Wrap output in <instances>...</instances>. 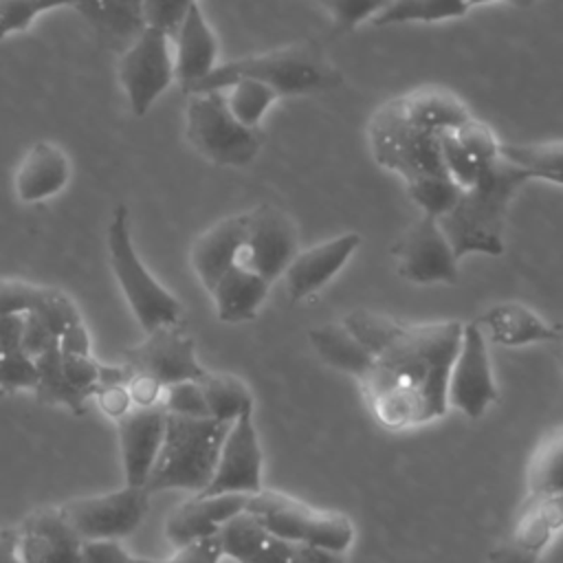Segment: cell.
<instances>
[{
    "label": "cell",
    "mask_w": 563,
    "mask_h": 563,
    "mask_svg": "<svg viewBox=\"0 0 563 563\" xmlns=\"http://www.w3.org/2000/svg\"><path fill=\"white\" fill-rule=\"evenodd\" d=\"M255 409L238 416L224 435L220 446L218 464L211 482L205 490L196 495H220V493H242L255 495L262 490V446L255 429Z\"/></svg>",
    "instance_id": "16"
},
{
    "label": "cell",
    "mask_w": 563,
    "mask_h": 563,
    "mask_svg": "<svg viewBox=\"0 0 563 563\" xmlns=\"http://www.w3.org/2000/svg\"><path fill=\"white\" fill-rule=\"evenodd\" d=\"M400 106L405 117L427 132L455 130L471 117L466 103L440 86H420L409 90L407 95H400Z\"/></svg>",
    "instance_id": "27"
},
{
    "label": "cell",
    "mask_w": 563,
    "mask_h": 563,
    "mask_svg": "<svg viewBox=\"0 0 563 563\" xmlns=\"http://www.w3.org/2000/svg\"><path fill=\"white\" fill-rule=\"evenodd\" d=\"M101 35L128 46L147 24L143 0H79L75 7Z\"/></svg>",
    "instance_id": "29"
},
{
    "label": "cell",
    "mask_w": 563,
    "mask_h": 563,
    "mask_svg": "<svg viewBox=\"0 0 563 563\" xmlns=\"http://www.w3.org/2000/svg\"><path fill=\"white\" fill-rule=\"evenodd\" d=\"M24 314H0V354L22 350Z\"/></svg>",
    "instance_id": "52"
},
{
    "label": "cell",
    "mask_w": 563,
    "mask_h": 563,
    "mask_svg": "<svg viewBox=\"0 0 563 563\" xmlns=\"http://www.w3.org/2000/svg\"><path fill=\"white\" fill-rule=\"evenodd\" d=\"M446 398L449 407L473 420L482 418L499 398L488 356V339L477 321L462 328L460 345L449 372Z\"/></svg>",
    "instance_id": "11"
},
{
    "label": "cell",
    "mask_w": 563,
    "mask_h": 563,
    "mask_svg": "<svg viewBox=\"0 0 563 563\" xmlns=\"http://www.w3.org/2000/svg\"><path fill=\"white\" fill-rule=\"evenodd\" d=\"M466 0H389V4L372 20L376 26L402 22H438L460 18L468 11Z\"/></svg>",
    "instance_id": "33"
},
{
    "label": "cell",
    "mask_w": 563,
    "mask_h": 563,
    "mask_svg": "<svg viewBox=\"0 0 563 563\" xmlns=\"http://www.w3.org/2000/svg\"><path fill=\"white\" fill-rule=\"evenodd\" d=\"M530 180H537L530 169L506 161L501 154L479 167L475 183L466 187L457 205L438 220L457 260L471 253H504V227L510 202Z\"/></svg>",
    "instance_id": "2"
},
{
    "label": "cell",
    "mask_w": 563,
    "mask_h": 563,
    "mask_svg": "<svg viewBox=\"0 0 563 563\" xmlns=\"http://www.w3.org/2000/svg\"><path fill=\"white\" fill-rule=\"evenodd\" d=\"M117 75L132 114L145 117L156 99L176 81L172 35L147 24L123 48Z\"/></svg>",
    "instance_id": "9"
},
{
    "label": "cell",
    "mask_w": 563,
    "mask_h": 563,
    "mask_svg": "<svg viewBox=\"0 0 563 563\" xmlns=\"http://www.w3.org/2000/svg\"><path fill=\"white\" fill-rule=\"evenodd\" d=\"M528 493L563 497V431L552 433L534 451L528 468Z\"/></svg>",
    "instance_id": "36"
},
{
    "label": "cell",
    "mask_w": 563,
    "mask_h": 563,
    "mask_svg": "<svg viewBox=\"0 0 563 563\" xmlns=\"http://www.w3.org/2000/svg\"><path fill=\"white\" fill-rule=\"evenodd\" d=\"M37 385V367L35 358L24 350H15L9 354H0V389L18 391V389H35Z\"/></svg>",
    "instance_id": "44"
},
{
    "label": "cell",
    "mask_w": 563,
    "mask_h": 563,
    "mask_svg": "<svg viewBox=\"0 0 563 563\" xmlns=\"http://www.w3.org/2000/svg\"><path fill=\"white\" fill-rule=\"evenodd\" d=\"M57 334L35 314V312H26L24 314V330H22V350L26 354H31L33 358L40 356L42 352H46L48 347L57 345Z\"/></svg>",
    "instance_id": "49"
},
{
    "label": "cell",
    "mask_w": 563,
    "mask_h": 563,
    "mask_svg": "<svg viewBox=\"0 0 563 563\" xmlns=\"http://www.w3.org/2000/svg\"><path fill=\"white\" fill-rule=\"evenodd\" d=\"M563 530V497L528 493L521 501L508 539L523 552L539 556Z\"/></svg>",
    "instance_id": "26"
},
{
    "label": "cell",
    "mask_w": 563,
    "mask_h": 563,
    "mask_svg": "<svg viewBox=\"0 0 563 563\" xmlns=\"http://www.w3.org/2000/svg\"><path fill=\"white\" fill-rule=\"evenodd\" d=\"M246 213V240L238 264L260 273L273 284L299 253L297 227L288 213L273 205H257Z\"/></svg>",
    "instance_id": "14"
},
{
    "label": "cell",
    "mask_w": 563,
    "mask_h": 563,
    "mask_svg": "<svg viewBox=\"0 0 563 563\" xmlns=\"http://www.w3.org/2000/svg\"><path fill=\"white\" fill-rule=\"evenodd\" d=\"M185 136L200 156L222 167L251 165L264 145V132L240 123L231 114L222 90L189 95Z\"/></svg>",
    "instance_id": "6"
},
{
    "label": "cell",
    "mask_w": 563,
    "mask_h": 563,
    "mask_svg": "<svg viewBox=\"0 0 563 563\" xmlns=\"http://www.w3.org/2000/svg\"><path fill=\"white\" fill-rule=\"evenodd\" d=\"M224 556L220 537H205L194 543H187L183 548H174V554L167 559H143L134 556V563H220Z\"/></svg>",
    "instance_id": "45"
},
{
    "label": "cell",
    "mask_w": 563,
    "mask_h": 563,
    "mask_svg": "<svg viewBox=\"0 0 563 563\" xmlns=\"http://www.w3.org/2000/svg\"><path fill=\"white\" fill-rule=\"evenodd\" d=\"M95 398L99 402V409L119 420L121 416H125L134 405H132V398L128 394V387L125 385H101L97 391H95Z\"/></svg>",
    "instance_id": "51"
},
{
    "label": "cell",
    "mask_w": 563,
    "mask_h": 563,
    "mask_svg": "<svg viewBox=\"0 0 563 563\" xmlns=\"http://www.w3.org/2000/svg\"><path fill=\"white\" fill-rule=\"evenodd\" d=\"M438 145H440V156L444 163L446 174L462 187H471L479 174V163L462 147L453 130H442L438 132Z\"/></svg>",
    "instance_id": "40"
},
{
    "label": "cell",
    "mask_w": 563,
    "mask_h": 563,
    "mask_svg": "<svg viewBox=\"0 0 563 563\" xmlns=\"http://www.w3.org/2000/svg\"><path fill=\"white\" fill-rule=\"evenodd\" d=\"M222 92L231 114L249 128H260L264 114L277 99V92L271 86L249 77L235 79L233 84L222 88Z\"/></svg>",
    "instance_id": "34"
},
{
    "label": "cell",
    "mask_w": 563,
    "mask_h": 563,
    "mask_svg": "<svg viewBox=\"0 0 563 563\" xmlns=\"http://www.w3.org/2000/svg\"><path fill=\"white\" fill-rule=\"evenodd\" d=\"M62 363L70 385L86 398L95 396V391L99 389L101 363H97L90 354H62Z\"/></svg>",
    "instance_id": "46"
},
{
    "label": "cell",
    "mask_w": 563,
    "mask_h": 563,
    "mask_svg": "<svg viewBox=\"0 0 563 563\" xmlns=\"http://www.w3.org/2000/svg\"><path fill=\"white\" fill-rule=\"evenodd\" d=\"M464 323H407L400 336L383 350L361 389L374 418L387 429H411L449 411V372Z\"/></svg>",
    "instance_id": "1"
},
{
    "label": "cell",
    "mask_w": 563,
    "mask_h": 563,
    "mask_svg": "<svg viewBox=\"0 0 563 563\" xmlns=\"http://www.w3.org/2000/svg\"><path fill=\"white\" fill-rule=\"evenodd\" d=\"M488 563H539V556L523 552L510 539H506L488 554Z\"/></svg>",
    "instance_id": "54"
},
{
    "label": "cell",
    "mask_w": 563,
    "mask_h": 563,
    "mask_svg": "<svg viewBox=\"0 0 563 563\" xmlns=\"http://www.w3.org/2000/svg\"><path fill=\"white\" fill-rule=\"evenodd\" d=\"M108 260L128 306L147 334L161 325L176 323L183 317V303L145 268L141 262L130 231V211L117 205L106 229Z\"/></svg>",
    "instance_id": "5"
},
{
    "label": "cell",
    "mask_w": 563,
    "mask_h": 563,
    "mask_svg": "<svg viewBox=\"0 0 563 563\" xmlns=\"http://www.w3.org/2000/svg\"><path fill=\"white\" fill-rule=\"evenodd\" d=\"M407 185L409 198L416 202V207L431 218L446 216L460 200L462 187L449 176V174H431L413 178Z\"/></svg>",
    "instance_id": "37"
},
{
    "label": "cell",
    "mask_w": 563,
    "mask_h": 563,
    "mask_svg": "<svg viewBox=\"0 0 563 563\" xmlns=\"http://www.w3.org/2000/svg\"><path fill=\"white\" fill-rule=\"evenodd\" d=\"M242 77L257 79L271 86L277 92V97L321 92L334 88L341 81V77L328 64L317 44L299 42L266 53L231 59L227 64H218L187 95L222 90Z\"/></svg>",
    "instance_id": "4"
},
{
    "label": "cell",
    "mask_w": 563,
    "mask_h": 563,
    "mask_svg": "<svg viewBox=\"0 0 563 563\" xmlns=\"http://www.w3.org/2000/svg\"><path fill=\"white\" fill-rule=\"evenodd\" d=\"M125 387H128V394H130L134 407H154V405H161L163 385H161L156 378H152L150 374H143V372L132 369V374H130Z\"/></svg>",
    "instance_id": "50"
},
{
    "label": "cell",
    "mask_w": 563,
    "mask_h": 563,
    "mask_svg": "<svg viewBox=\"0 0 563 563\" xmlns=\"http://www.w3.org/2000/svg\"><path fill=\"white\" fill-rule=\"evenodd\" d=\"M0 563H22L18 548V530L0 528Z\"/></svg>",
    "instance_id": "55"
},
{
    "label": "cell",
    "mask_w": 563,
    "mask_h": 563,
    "mask_svg": "<svg viewBox=\"0 0 563 563\" xmlns=\"http://www.w3.org/2000/svg\"><path fill=\"white\" fill-rule=\"evenodd\" d=\"M161 407L167 413H176V416H194V418L209 416L207 400L198 380H180L163 387Z\"/></svg>",
    "instance_id": "42"
},
{
    "label": "cell",
    "mask_w": 563,
    "mask_h": 563,
    "mask_svg": "<svg viewBox=\"0 0 563 563\" xmlns=\"http://www.w3.org/2000/svg\"><path fill=\"white\" fill-rule=\"evenodd\" d=\"M81 541L57 506L26 515L18 528L22 563H79Z\"/></svg>",
    "instance_id": "20"
},
{
    "label": "cell",
    "mask_w": 563,
    "mask_h": 563,
    "mask_svg": "<svg viewBox=\"0 0 563 563\" xmlns=\"http://www.w3.org/2000/svg\"><path fill=\"white\" fill-rule=\"evenodd\" d=\"M73 167L66 152L53 141L33 143L13 174V191L18 200L35 205L57 196L70 180Z\"/></svg>",
    "instance_id": "23"
},
{
    "label": "cell",
    "mask_w": 563,
    "mask_h": 563,
    "mask_svg": "<svg viewBox=\"0 0 563 563\" xmlns=\"http://www.w3.org/2000/svg\"><path fill=\"white\" fill-rule=\"evenodd\" d=\"M224 556L238 563H345L343 554L284 539L249 512L233 517L218 532Z\"/></svg>",
    "instance_id": "13"
},
{
    "label": "cell",
    "mask_w": 563,
    "mask_h": 563,
    "mask_svg": "<svg viewBox=\"0 0 563 563\" xmlns=\"http://www.w3.org/2000/svg\"><path fill=\"white\" fill-rule=\"evenodd\" d=\"M486 2H495V0H468V7H477V4H486Z\"/></svg>",
    "instance_id": "57"
},
{
    "label": "cell",
    "mask_w": 563,
    "mask_h": 563,
    "mask_svg": "<svg viewBox=\"0 0 563 563\" xmlns=\"http://www.w3.org/2000/svg\"><path fill=\"white\" fill-rule=\"evenodd\" d=\"M308 341L325 365L343 374H350L358 380L374 365V354L367 347H363L343 323L314 325L308 332Z\"/></svg>",
    "instance_id": "28"
},
{
    "label": "cell",
    "mask_w": 563,
    "mask_h": 563,
    "mask_svg": "<svg viewBox=\"0 0 563 563\" xmlns=\"http://www.w3.org/2000/svg\"><path fill=\"white\" fill-rule=\"evenodd\" d=\"M477 325L484 336L504 347H521L530 343H563V323H548L534 310L517 301L490 306L479 314Z\"/></svg>",
    "instance_id": "24"
},
{
    "label": "cell",
    "mask_w": 563,
    "mask_h": 563,
    "mask_svg": "<svg viewBox=\"0 0 563 563\" xmlns=\"http://www.w3.org/2000/svg\"><path fill=\"white\" fill-rule=\"evenodd\" d=\"M246 512L284 539L328 552L345 554L354 541V526L343 512L314 508L282 490H257L249 497Z\"/></svg>",
    "instance_id": "7"
},
{
    "label": "cell",
    "mask_w": 563,
    "mask_h": 563,
    "mask_svg": "<svg viewBox=\"0 0 563 563\" xmlns=\"http://www.w3.org/2000/svg\"><path fill=\"white\" fill-rule=\"evenodd\" d=\"M396 271L413 284H455L457 255L438 218L420 213L391 246Z\"/></svg>",
    "instance_id": "12"
},
{
    "label": "cell",
    "mask_w": 563,
    "mask_h": 563,
    "mask_svg": "<svg viewBox=\"0 0 563 563\" xmlns=\"http://www.w3.org/2000/svg\"><path fill=\"white\" fill-rule=\"evenodd\" d=\"M249 213H233L218 220L191 244V268L200 284L211 290L216 282L238 264L244 240H246Z\"/></svg>",
    "instance_id": "22"
},
{
    "label": "cell",
    "mask_w": 563,
    "mask_h": 563,
    "mask_svg": "<svg viewBox=\"0 0 563 563\" xmlns=\"http://www.w3.org/2000/svg\"><path fill=\"white\" fill-rule=\"evenodd\" d=\"M59 352L62 354H90V336L84 325V321L70 323L62 334H59Z\"/></svg>",
    "instance_id": "53"
},
{
    "label": "cell",
    "mask_w": 563,
    "mask_h": 563,
    "mask_svg": "<svg viewBox=\"0 0 563 563\" xmlns=\"http://www.w3.org/2000/svg\"><path fill=\"white\" fill-rule=\"evenodd\" d=\"M499 154L530 169L537 180H548L563 185V141H543V143H504Z\"/></svg>",
    "instance_id": "32"
},
{
    "label": "cell",
    "mask_w": 563,
    "mask_h": 563,
    "mask_svg": "<svg viewBox=\"0 0 563 563\" xmlns=\"http://www.w3.org/2000/svg\"><path fill=\"white\" fill-rule=\"evenodd\" d=\"M512 4H517V7H530V4H534V2H539V0H510Z\"/></svg>",
    "instance_id": "56"
},
{
    "label": "cell",
    "mask_w": 563,
    "mask_h": 563,
    "mask_svg": "<svg viewBox=\"0 0 563 563\" xmlns=\"http://www.w3.org/2000/svg\"><path fill=\"white\" fill-rule=\"evenodd\" d=\"M51 286L24 279H0V314H26L42 308Z\"/></svg>",
    "instance_id": "39"
},
{
    "label": "cell",
    "mask_w": 563,
    "mask_h": 563,
    "mask_svg": "<svg viewBox=\"0 0 563 563\" xmlns=\"http://www.w3.org/2000/svg\"><path fill=\"white\" fill-rule=\"evenodd\" d=\"M271 282L260 273L235 264L231 266L209 290L216 317L222 323H244L257 317L262 303L268 297Z\"/></svg>",
    "instance_id": "25"
},
{
    "label": "cell",
    "mask_w": 563,
    "mask_h": 563,
    "mask_svg": "<svg viewBox=\"0 0 563 563\" xmlns=\"http://www.w3.org/2000/svg\"><path fill=\"white\" fill-rule=\"evenodd\" d=\"M341 323L356 336V341L363 347H367L374 354V358L383 350H387L400 336V332L407 325L396 317L374 312V310H365V308L347 312Z\"/></svg>",
    "instance_id": "35"
},
{
    "label": "cell",
    "mask_w": 563,
    "mask_h": 563,
    "mask_svg": "<svg viewBox=\"0 0 563 563\" xmlns=\"http://www.w3.org/2000/svg\"><path fill=\"white\" fill-rule=\"evenodd\" d=\"M165 420L167 411L161 405L132 407L117 420L125 484L145 486L165 435Z\"/></svg>",
    "instance_id": "17"
},
{
    "label": "cell",
    "mask_w": 563,
    "mask_h": 563,
    "mask_svg": "<svg viewBox=\"0 0 563 563\" xmlns=\"http://www.w3.org/2000/svg\"><path fill=\"white\" fill-rule=\"evenodd\" d=\"M150 490L125 484L112 493L75 497L57 506L81 539H123L145 519Z\"/></svg>",
    "instance_id": "10"
},
{
    "label": "cell",
    "mask_w": 563,
    "mask_h": 563,
    "mask_svg": "<svg viewBox=\"0 0 563 563\" xmlns=\"http://www.w3.org/2000/svg\"><path fill=\"white\" fill-rule=\"evenodd\" d=\"M174 73L183 92H189L218 66V40L198 2L189 7L172 35Z\"/></svg>",
    "instance_id": "21"
},
{
    "label": "cell",
    "mask_w": 563,
    "mask_h": 563,
    "mask_svg": "<svg viewBox=\"0 0 563 563\" xmlns=\"http://www.w3.org/2000/svg\"><path fill=\"white\" fill-rule=\"evenodd\" d=\"M361 246V235L354 231L334 235L306 251H299L284 271L290 301L308 299L319 292Z\"/></svg>",
    "instance_id": "19"
},
{
    "label": "cell",
    "mask_w": 563,
    "mask_h": 563,
    "mask_svg": "<svg viewBox=\"0 0 563 563\" xmlns=\"http://www.w3.org/2000/svg\"><path fill=\"white\" fill-rule=\"evenodd\" d=\"M227 431L229 422L211 416L167 413L165 435L145 482L150 495L163 490H187L196 495L205 490L213 477Z\"/></svg>",
    "instance_id": "3"
},
{
    "label": "cell",
    "mask_w": 563,
    "mask_h": 563,
    "mask_svg": "<svg viewBox=\"0 0 563 563\" xmlns=\"http://www.w3.org/2000/svg\"><path fill=\"white\" fill-rule=\"evenodd\" d=\"M35 367H37V385L33 391L42 402L62 405L70 409L75 416H81L86 411L88 398L81 396L66 378L59 345H53L40 356H35Z\"/></svg>",
    "instance_id": "31"
},
{
    "label": "cell",
    "mask_w": 563,
    "mask_h": 563,
    "mask_svg": "<svg viewBox=\"0 0 563 563\" xmlns=\"http://www.w3.org/2000/svg\"><path fill=\"white\" fill-rule=\"evenodd\" d=\"M367 141L374 161L398 174L405 183L431 176L446 174L438 132H427L416 128L402 112L400 97L378 106L367 123Z\"/></svg>",
    "instance_id": "8"
},
{
    "label": "cell",
    "mask_w": 563,
    "mask_h": 563,
    "mask_svg": "<svg viewBox=\"0 0 563 563\" xmlns=\"http://www.w3.org/2000/svg\"><path fill=\"white\" fill-rule=\"evenodd\" d=\"M317 2L330 11L336 24V31H352L365 20H374L389 4V0H317Z\"/></svg>",
    "instance_id": "43"
},
{
    "label": "cell",
    "mask_w": 563,
    "mask_h": 563,
    "mask_svg": "<svg viewBox=\"0 0 563 563\" xmlns=\"http://www.w3.org/2000/svg\"><path fill=\"white\" fill-rule=\"evenodd\" d=\"M198 0H143L145 24L156 26L174 35L189 7Z\"/></svg>",
    "instance_id": "47"
},
{
    "label": "cell",
    "mask_w": 563,
    "mask_h": 563,
    "mask_svg": "<svg viewBox=\"0 0 563 563\" xmlns=\"http://www.w3.org/2000/svg\"><path fill=\"white\" fill-rule=\"evenodd\" d=\"M79 563H134V556L119 539H84Z\"/></svg>",
    "instance_id": "48"
},
{
    "label": "cell",
    "mask_w": 563,
    "mask_h": 563,
    "mask_svg": "<svg viewBox=\"0 0 563 563\" xmlns=\"http://www.w3.org/2000/svg\"><path fill=\"white\" fill-rule=\"evenodd\" d=\"M251 495L220 493V495H194L178 508H174L165 521V537L172 548H183L205 537H213L233 517L246 512Z\"/></svg>",
    "instance_id": "18"
},
{
    "label": "cell",
    "mask_w": 563,
    "mask_h": 563,
    "mask_svg": "<svg viewBox=\"0 0 563 563\" xmlns=\"http://www.w3.org/2000/svg\"><path fill=\"white\" fill-rule=\"evenodd\" d=\"M123 363L150 374L163 387L180 380H198L207 369L196 356V343L180 321L147 332L145 341L123 352Z\"/></svg>",
    "instance_id": "15"
},
{
    "label": "cell",
    "mask_w": 563,
    "mask_h": 563,
    "mask_svg": "<svg viewBox=\"0 0 563 563\" xmlns=\"http://www.w3.org/2000/svg\"><path fill=\"white\" fill-rule=\"evenodd\" d=\"M200 389L207 400L209 416L220 422H233L238 416H242L249 409H255L251 389L246 383L233 374L224 372H205L200 378Z\"/></svg>",
    "instance_id": "30"
},
{
    "label": "cell",
    "mask_w": 563,
    "mask_h": 563,
    "mask_svg": "<svg viewBox=\"0 0 563 563\" xmlns=\"http://www.w3.org/2000/svg\"><path fill=\"white\" fill-rule=\"evenodd\" d=\"M453 134L457 136V141L462 143V147L479 163H488L493 158L499 156L501 150V141L497 139V134L493 132V128L475 117H468L464 123H460Z\"/></svg>",
    "instance_id": "41"
},
{
    "label": "cell",
    "mask_w": 563,
    "mask_h": 563,
    "mask_svg": "<svg viewBox=\"0 0 563 563\" xmlns=\"http://www.w3.org/2000/svg\"><path fill=\"white\" fill-rule=\"evenodd\" d=\"M79 0H0V40L26 31L42 13L77 7Z\"/></svg>",
    "instance_id": "38"
}]
</instances>
